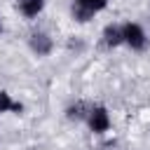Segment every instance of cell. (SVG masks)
Returning a JSON list of instances; mask_svg holds the SVG:
<instances>
[{"instance_id": "6da1fadb", "label": "cell", "mask_w": 150, "mask_h": 150, "mask_svg": "<svg viewBox=\"0 0 150 150\" xmlns=\"http://www.w3.org/2000/svg\"><path fill=\"white\" fill-rule=\"evenodd\" d=\"M122 38H124V45H127L129 49H134V52H143L145 45H148L145 30H143L138 23H131V21L122 23Z\"/></svg>"}, {"instance_id": "7a4b0ae2", "label": "cell", "mask_w": 150, "mask_h": 150, "mask_svg": "<svg viewBox=\"0 0 150 150\" xmlns=\"http://www.w3.org/2000/svg\"><path fill=\"white\" fill-rule=\"evenodd\" d=\"M108 5V0H73V19H77L80 23H87L96 12H101Z\"/></svg>"}, {"instance_id": "3957f363", "label": "cell", "mask_w": 150, "mask_h": 150, "mask_svg": "<svg viewBox=\"0 0 150 150\" xmlns=\"http://www.w3.org/2000/svg\"><path fill=\"white\" fill-rule=\"evenodd\" d=\"M87 124L94 134H105L110 129V112L105 105H91L87 115Z\"/></svg>"}, {"instance_id": "277c9868", "label": "cell", "mask_w": 150, "mask_h": 150, "mask_svg": "<svg viewBox=\"0 0 150 150\" xmlns=\"http://www.w3.org/2000/svg\"><path fill=\"white\" fill-rule=\"evenodd\" d=\"M28 47H30L38 56H47V54H52L54 42H52V38H49L47 33L38 30V33H30V38H28Z\"/></svg>"}, {"instance_id": "5b68a950", "label": "cell", "mask_w": 150, "mask_h": 150, "mask_svg": "<svg viewBox=\"0 0 150 150\" xmlns=\"http://www.w3.org/2000/svg\"><path fill=\"white\" fill-rule=\"evenodd\" d=\"M103 45L105 47H120V45H124V38H122V26L120 23H108L105 28H103Z\"/></svg>"}, {"instance_id": "8992f818", "label": "cell", "mask_w": 150, "mask_h": 150, "mask_svg": "<svg viewBox=\"0 0 150 150\" xmlns=\"http://www.w3.org/2000/svg\"><path fill=\"white\" fill-rule=\"evenodd\" d=\"M16 7H19V12H21L26 19H35V16L42 12L45 0H16Z\"/></svg>"}, {"instance_id": "52a82bcc", "label": "cell", "mask_w": 150, "mask_h": 150, "mask_svg": "<svg viewBox=\"0 0 150 150\" xmlns=\"http://www.w3.org/2000/svg\"><path fill=\"white\" fill-rule=\"evenodd\" d=\"M21 110H23L21 103L12 101V96H9L7 91H0V115H2V112H21Z\"/></svg>"}, {"instance_id": "ba28073f", "label": "cell", "mask_w": 150, "mask_h": 150, "mask_svg": "<svg viewBox=\"0 0 150 150\" xmlns=\"http://www.w3.org/2000/svg\"><path fill=\"white\" fill-rule=\"evenodd\" d=\"M89 108H91V105H84V103H75V105H68V110H66V117H68V120H84V122H87Z\"/></svg>"}, {"instance_id": "9c48e42d", "label": "cell", "mask_w": 150, "mask_h": 150, "mask_svg": "<svg viewBox=\"0 0 150 150\" xmlns=\"http://www.w3.org/2000/svg\"><path fill=\"white\" fill-rule=\"evenodd\" d=\"M0 30H2V21H0Z\"/></svg>"}]
</instances>
